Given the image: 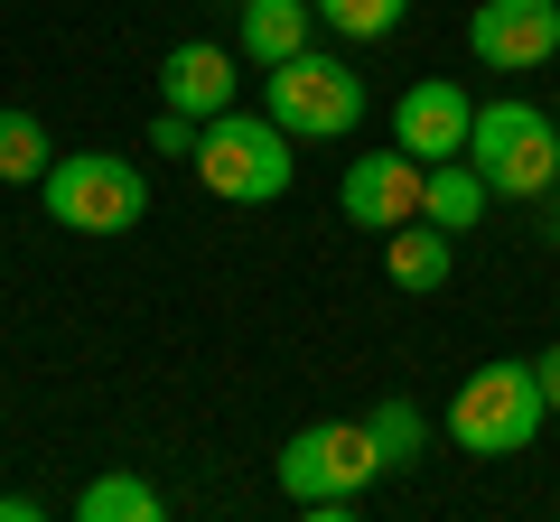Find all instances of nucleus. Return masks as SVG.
<instances>
[{"instance_id":"obj_12","label":"nucleus","mask_w":560,"mask_h":522,"mask_svg":"<svg viewBox=\"0 0 560 522\" xmlns=\"http://www.w3.org/2000/svg\"><path fill=\"white\" fill-rule=\"evenodd\" d=\"M300 47H318V10L308 0H243V57L253 66H280Z\"/></svg>"},{"instance_id":"obj_4","label":"nucleus","mask_w":560,"mask_h":522,"mask_svg":"<svg viewBox=\"0 0 560 522\" xmlns=\"http://www.w3.org/2000/svg\"><path fill=\"white\" fill-rule=\"evenodd\" d=\"M467 159L486 168V187H495V197L541 205V187L560 178V121L541 112V103H523V94H495V103H477Z\"/></svg>"},{"instance_id":"obj_19","label":"nucleus","mask_w":560,"mask_h":522,"mask_svg":"<svg viewBox=\"0 0 560 522\" xmlns=\"http://www.w3.org/2000/svg\"><path fill=\"white\" fill-rule=\"evenodd\" d=\"M533 373H541V402H551V420H560V345H541Z\"/></svg>"},{"instance_id":"obj_3","label":"nucleus","mask_w":560,"mask_h":522,"mask_svg":"<svg viewBox=\"0 0 560 522\" xmlns=\"http://www.w3.org/2000/svg\"><path fill=\"white\" fill-rule=\"evenodd\" d=\"M541 420H551V402H541L533 364H477L458 382V402H448V439L467 458H523L541 439Z\"/></svg>"},{"instance_id":"obj_13","label":"nucleus","mask_w":560,"mask_h":522,"mask_svg":"<svg viewBox=\"0 0 560 522\" xmlns=\"http://www.w3.org/2000/svg\"><path fill=\"white\" fill-rule=\"evenodd\" d=\"M495 205V187H486L477 159H430V197H420V215L448 224V234H477V215Z\"/></svg>"},{"instance_id":"obj_6","label":"nucleus","mask_w":560,"mask_h":522,"mask_svg":"<svg viewBox=\"0 0 560 522\" xmlns=\"http://www.w3.org/2000/svg\"><path fill=\"white\" fill-rule=\"evenodd\" d=\"M47 215L66 224V234H131L140 215H150V178H140V159H113V150H75V159H57L38 178Z\"/></svg>"},{"instance_id":"obj_15","label":"nucleus","mask_w":560,"mask_h":522,"mask_svg":"<svg viewBox=\"0 0 560 522\" xmlns=\"http://www.w3.org/2000/svg\"><path fill=\"white\" fill-rule=\"evenodd\" d=\"M57 168V141H47V121L20 112V103H0V187H38Z\"/></svg>"},{"instance_id":"obj_18","label":"nucleus","mask_w":560,"mask_h":522,"mask_svg":"<svg viewBox=\"0 0 560 522\" xmlns=\"http://www.w3.org/2000/svg\"><path fill=\"white\" fill-rule=\"evenodd\" d=\"M197 141H206V121H197V112H168V103H160V121H150V150H160V159H197Z\"/></svg>"},{"instance_id":"obj_22","label":"nucleus","mask_w":560,"mask_h":522,"mask_svg":"<svg viewBox=\"0 0 560 522\" xmlns=\"http://www.w3.org/2000/svg\"><path fill=\"white\" fill-rule=\"evenodd\" d=\"M551 121H560V103H551Z\"/></svg>"},{"instance_id":"obj_2","label":"nucleus","mask_w":560,"mask_h":522,"mask_svg":"<svg viewBox=\"0 0 560 522\" xmlns=\"http://www.w3.org/2000/svg\"><path fill=\"white\" fill-rule=\"evenodd\" d=\"M197 178L215 187L224 205H280L290 197V178H300V159H290V131H280L271 112H215L197 141Z\"/></svg>"},{"instance_id":"obj_9","label":"nucleus","mask_w":560,"mask_h":522,"mask_svg":"<svg viewBox=\"0 0 560 522\" xmlns=\"http://www.w3.org/2000/svg\"><path fill=\"white\" fill-rule=\"evenodd\" d=\"M467 131H477V103H467V84H448V75L401 84V103H393V141L411 150V159H467Z\"/></svg>"},{"instance_id":"obj_5","label":"nucleus","mask_w":560,"mask_h":522,"mask_svg":"<svg viewBox=\"0 0 560 522\" xmlns=\"http://www.w3.org/2000/svg\"><path fill=\"white\" fill-rule=\"evenodd\" d=\"M261 112L290 131V141H346L364 121V75L346 57H318V47H300V57H280V66H261Z\"/></svg>"},{"instance_id":"obj_21","label":"nucleus","mask_w":560,"mask_h":522,"mask_svg":"<svg viewBox=\"0 0 560 522\" xmlns=\"http://www.w3.org/2000/svg\"><path fill=\"white\" fill-rule=\"evenodd\" d=\"M541 242H560V178L541 187Z\"/></svg>"},{"instance_id":"obj_17","label":"nucleus","mask_w":560,"mask_h":522,"mask_svg":"<svg viewBox=\"0 0 560 522\" xmlns=\"http://www.w3.org/2000/svg\"><path fill=\"white\" fill-rule=\"evenodd\" d=\"M401 20H411V0H318V28H337V38H355V47L393 38Z\"/></svg>"},{"instance_id":"obj_8","label":"nucleus","mask_w":560,"mask_h":522,"mask_svg":"<svg viewBox=\"0 0 560 522\" xmlns=\"http://www.w3.org/2000/svg\"><path fill=\"white\" fill-rule=\"evenodd\" d=\"M420 197H430V159H411V150H374V159H355L337 178V205L364 224V234H393V224L420 215Z\"/></svg>"},{"instance_id":"obj_11","label":"nucleus","mask_w":560,"mask_h":522,"mask_svg":"<svg viewBox=\"0 0 560 522\" xmlns=\"http://www.w3.org/2000/svg\"><path fill=\"white\" fill-rule=\"evenodd\" d=\"M448 261H458V234H448V224H430V215H411V224H393V234H383V281L411 289V299L448 289Z\"/></svg>"},{"instance_id":"obj_1","label":"nucleus","mask_w":560,"mask_h":522,"mask_svg":"<svg viewBox=\"0 0 560 522\" xmlns=\"http://www.w3.org/2000/svg\"><path fill=\"white\" fill-rule=\"evenodd\" d=\"M374 476H383V448H374L364 420H318V429H300V439L280 448V495L300 503V513H318V522H346Z\"/></svg>"},{"instance_id":"obj_10","label":"nucleus","mask_w":560,"mask_h":522,"mask_svg":"<svg viewBox=\"0 0 560 522\" xmlns=\"http://www.w3.org/2000/svg\"><path fill=\"white\" fill-rule=\"evenodd\" d=\"M160 103H168V112H197V121L234 112V103H243V66H234V47H215V38L168 47V57H160Z\"/></svg>"},{"instance_id":"obj_14","label":"nucleus","mask_w":560,"mask_h":522,"mask_svg":"<svg viewBox=\"0 0 560 522\" xmlns=\"http://www.w3.org/2000/svg\"><path fill=\"white\" fill-rule=\"evenodd\" d=\"M160 513H168V495L150 476H131V466H103L75 495V522H160Z\"/></svg>"},{"instance_id":"obj_16","label":"nucleus","mask_w":560,"mask_h":522,"mask_svg":"<svg viewBox=\"0 0 560 522\" xmlns=\"http://www.w3.org/2000/svg\"><path fill=\"white\" fill-rule=\"evenodd\" d=\"M364 429H374V448H383V466H393V476H401V466H420V448H430V411L401 402V392L364 411Z\"/></svg>"},{"instance_id":"obj_7","label":"nucleus","mask_w":560,"mask_h":522,"mask_svg":"<svg viewBox=\"0 0 560 522\" xmlns=\"http://www.w3.org/2000/svg\"><path fill=\"white\" fill-rule=\"evenodd\" d=\"M467 57L486 75H541L560 57V0H486L467 20Z\"/></svg>"},{"instance_id":"obj_20","label":"nucleus","mask_w":560,"mask_h":522,"mask_svg":"<svg viewBox=\"0 0 560 522\" xmlns=\"http://www.w3.org/2000/svg\"><path fill=\"white\" fill-rule=\"evenodd\" d=\"M38 513H47L38 495H0V522H38Z\"/></svg>"}]
</instances>
